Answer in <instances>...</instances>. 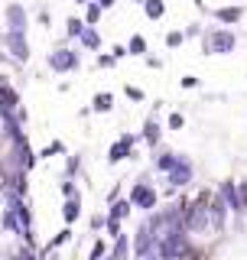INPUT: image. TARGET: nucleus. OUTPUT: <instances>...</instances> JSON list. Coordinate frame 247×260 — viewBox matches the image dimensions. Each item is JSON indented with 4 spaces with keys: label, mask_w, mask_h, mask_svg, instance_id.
I'll return each instance as SVG.
<instances>
[{
    "label": "nucleus",
    "mask_w": 247,
    "mask_h": 260,
    "mask_svg": "<svg viewBox=\"0 0 247 260\" xmlns=\"http://www.w3.org/2000/svg\"><path fill=\"white\" fill-rule=\"evenodd\" d=\"M130 205H134V208H143V211L156 208V192L150 189V182H146V179H140L134 189H130Z\"/></svg>",
    "instance_id": "2"
},
{
    "label": "nucleus",
    "mask_w": 247,
    "mask_h": 260,
    "mask_svg": "<svg viewBox=\"0 0 247 260\" xmlns=\"http://www.w3.org/2000/svg\"><path fill=\"white\" fill-rule=\"evenodd\" d=\"M95 4H98V7H101V10H111V7H114V4H117V0H95Z\"/></svg>",
    "instance_id": "34"
},
{
    "label": "nucleus",
    "mask_w": 247,
    "mask_h": 260,
    "mask_svg": "<svg viewBox=\"0 0 247 260\" xmlns=\"http://www.w3.org/2000/svg\"><path fill=\"white\" fill-rule=\"evenodd\" d=\"M98 65H101V69H111V65H114V55H98Z\"/></svg>",
    "instance_id": "32"
},
{
    "label": "nucleus",
    "mask_w": 247,
    "mask_h": 260,
    "mask_svg": "<svg viewBox=\"0 0 247 260\" xmlns=\"http://www.w3.org/2000/svg\"><path fill=\"white\" fill-rule=\"evenodd\" d=\"M0 43H4V46L13 52V59H16V62H26V59H29L26 32H4V36H0Z\"/></svg>",
    "instance_id": "3"
},
{
    "label": "nucleus",
    "mask_w": 247,
    "mask_h": 260,
    "mask_svg": "<svg viewBox=\"0 0 247 260\" xmlns=\"http://www.w3.org/2000/svg\"><path fill=\"white\" fill-rule=\"evenodd\" d=\"M130 4H137V0H130Z\"/></svg>",
    "instance_id": "36"
},
{
    "label": "nucleus",
    "mask_w": 247,
    "mask_h": 260,
    "mask_svg": "<svg viewBox=\"0 0 247 260\" xmlns=\"http://www.w3.org/2000/svg\"><path fill=\"white\" fill-rule=\"evenodd\" d=\"M7 23H10V32H26V13H23L20 4L7 7Z\"/></svg>",
    "instance_id": "8"
},
{
    "label": "nucleus",
    "mask_w": 247,
    "mask_h": 260,
    "mask_svg": "<svg viewBox=\"0 0 247 260\" xmlns=\"http://www.w3.org/2000/svg\"><path fill=\"white\" fill-rule=\"evenodd\" d=\"M16 104H20V94H16L7 81H0V114H10Z\"/></svg>",
    "instance_id": "9"
},
{
    "label": "nucleus",
    "mask_w": 247,
    "mask_h": 260,
    "mask_svg": "<svg viewBox=\"0 0 247 260\" xmlns=\"http://www.w3.org/2000/svg\"><path fill=\"white\" fill-rule=\"evenodd\" d=\"M237 199H241V208H247V182H237Z\"/></svg>",
    "instance_id": "28"
},
{
    "label": "nucleus",
    "mask_w": 247,
    "mask_h": 260,
    "mask_svg": "<svg viewBox=\"0 0 247 260\" xmlns=\"http://www.w3.org/2000/svg\"><path fill=\"white\" fill-rule=\"evenodd\" d=\"M241 7H218V10H215V20H221V23H237V20H241Z\"/></svg>",
    "instance_id": "11"
},
{
    "label": "nucleus",
    "mask_w": 247,
    "mask_h": 260,
    "mask_svg": "<svg viewBox=\"0 0 247 260\" xmlns=\"http://www.w3.org/2000/svg\"><path fill=\"white\" fill-rule=\"evenodd\" d=\"M49 69H52V72L78 69V52H75V49H55V52H49Z\"/></svg>",
    "instance_id": "4"
},
{
    "label": "nucleus",
    "mask_w": 247,
    "mask_h": 260,
    "mask_svg": "<svg viewBox=\"0 0 247 260\" xmlns=\"http://www.w3.org/2000/svg\"><path fill=\"white\" fill-rule=\"evenodd\" d=\"M182 39H186V36H182V29H172L169 36H166V46H169V49H176V46H182Z\"/></svg>",
    "instance_id": "23"
},
{
    "label": "nucleus",
    "mask_w": 247,
    "mask_h": 260,
    "mask_svg": "<svg viewBox=\"0 0 247 260\" xmlns=\"http://www.w3.org/2000/svg\"><path fill=\"white\" fill-rule=\"evenodd\" d=\"M78 39H81V46H85V49H98V43H101V39H98V32H95V29H88V26L81 29V36H78Z\"/></svg>",
    "instance_id": "18"
},
{
    "label": "nucleus",
    "mask_w": 247,
    "mask_h": 260,
    "mask_svg": "<svg viewBox=\"0 0 247 260\" xmlns=\"http://www.w3.org/2000/svg\"><path fill=\"white\" fill-rule=\"evenodd\" d=\"M143 137H146L150 143H156V140H160V124H156V120H146V127H143Z\"/></svg>",
    "instance_id": "21"
},
{
    "label": "nucleus",
    "mask_w": 247,
    "mask_h": 260,
    "mask_svg": "<svg viewBox=\"0 0 247 260\" xmlns=\"http://www.w3.org/2000/svg\"><path fill=\"white\" fill-rule=\"evenodd\" d=\"M143 10H146V16H150V20H160V16L166 13V4H163V0H146Z\"/></svg>",
    "instance_id": "14"
},
{
    "label": "nucleus",
    "mask_w": 247,
    "mask_h": 260,
    "mask_svg": "<svg viewBox=\"0 0 247 260\" xmlns=\"http://www.w3.org/2000/svg\"><path fill=\"white\" fill-rule=\"evenodd\" d=\"M192 176H195V166H192L186 156H179L176 166L169 169V185H172V189H182V185L192 182Z\"/></svg>",
    "instance_id": "5"
},
{
    "label": "nucleus",
    "mask_w": 247,
    "mask_h": 260,
    "mask_svg": "<svg viewBox=\"0 0 247 260\" xmlns=\"http://www.w3.org/2000/svg\"><path fill=\"white\" fill-rule=\"evenodd\" d=\"M85 20H88V23H98V20H101V7H98V4H88Z\"/></svg>",
    "instance_id": "24"
},
{
    "label": "nucleus",
    "mask_w": 247,
    "mask_h": 260,
    "mask_svg": "<svg viewBox=\"0 0 247 260\" xmlns=\"http://www.w3.org/2000/svg\"><path fill=\"white\" fill-rule=\"evenodd\" d=\"M69 238H72V231H69V228H65V231H59V234H55L52 241L46 244V250H43V254H52L55 247H62V244H69Z\"/></svg>",
    "instance_id": "16"
},
{
    "label": "nucleus",
    "mask_w": 247,
    "mask_h": 260,
    "mask_svg": "<svg viewBox=\"0 0 247 260\" xmlns=\"http://www.w3.org/2000/svg\"><path fill=\"white\" fill-rule=\"evenodd\" d=\"M134 143H137V137H130V134H123L117 143L111 146V153H108V162H120V159H127V156H134Z\"/></svg>",
    "instance_id": "6"
},
{
    "label": "nucleus",
    "mask_w": 247,
    "mask_h": 260,
    "mask_svg": "<svg viewBox=\"0 0 247 260\" xmlns=\"http://www.w3.org/2000/svg\"><path fill=\"white\" fill-rule=\"evenodd\" d=\"M104 254H108V247H104V241H95V247H91V260H101Z\"/></svg>",
    "instance_id": "26"
},
{
    "label": "nucleus",
    "mask_w": 247,
    "mask_h": 260,
    "mask_svg": "<svg viewBox=\"0 0 247 260\" xmlns=\"http://www.w3.org/2000/svg\"><path fill=\"white\" fill-rule=\"evenodd\" d=\"M65 26H69V29H65V32H69V36H81V29H85V23H81V20H75V16H72V20L65 23Z\"/></svg>",
    "instance_id": "22"
},
{
    "label": "nucleus",
    "mask_w": 247,
    "mask_h": 260,
    "mask_svg": "<svg viewBox=\"0 0 247 260\" xmlns=\"http://www.w3.org/2000/svg\"><path fill=\"white\" fill-rule=\"evenodd\" d=\"M127 52H130V55H143V52H146V39H143V36H130Z\"/></svg>",
    "instance_id": "19"
},
{
    "label": "nucleus",
    "mask_w": 247,
    "mask_h": 260,
    "mask_svg": "<svg viewBox=\"0 0 247 260\" xmlns=\"http://www.w3.org/2000/svg\"><path fill=\"white\" fill-rule=\"evenodd\" d=\"M91 108H95V111H111V108H114V98H111V94H95Z\"/></svg>",
    "instance_id": "20"
},
{
    "label": "nucleus",
    "mask_w": 247,
    "mask_h": 260,
    "mask_svg": "<svg viewBox=\"0 0 247 260\" xmlns=\"http://www.w3.org/2000/svg\"><path fill=\"white\" fill-rule=\"evenodd\" d=\"M62 195H65V199H78V189H75V182H62Z\"/></svg>",
    "instance_id": "27"
},
{
    "label": "nucleus",
    "mask_w": 247,
    "mask_h": 260,
    "mask_svg": "<svg viewBox=\"0 0 247 260\" xmlns=\"http://www.w3.org/2000/svg\"><path fill=\"white\" fill-rule=\"evenodd\" d=\"M130 215V202H114L111 205V215L108 218H114V221H120V218H127Z\"/></svg>",
    "instance_id": "17"
},
{
    "label": "nucleus",
    "mask_w": 247,
    "mask_h": 260,
    "mask_svg": "<svg viewBox=\"0 0 247 260\" xmlns=\"http://www.w3.org/2000/svg\"><path fill=\"white\" fill-rule=\"evenodd\" d=\"M55 153H62V143H49L46 150H43V156L49 159V156H55Z\"/></svg>",
    "instance_id": "30"
},
{
    "label": "nucleus",
    "mask_w": 247,
    "mask_h": 260,
    "mask_svg": "<svg viewBox=\"0 0 247 260\" xmlns=\"http://www.w3.org/2000/svg\"><path fill=\"white\" fill-rule=\"evenodd\" d=\"M91 228H95V231H101V228H104V215H95L91 218Z\"/></svg>",
    "instance_id": "33"
},
{
    "label": "nucleus",
    "mask_w": 247,
    "mask_h": 260,
    "mask_svg": "<svg viewBox=\"0 0 247 260\" xmlns=\"http://www.w3.org/2000/svg\"><path fill=\"white\" fill-rule=\"evenodd\" d=\"M234 46H237V36L228 32V29H208L202 36V49L208 55H225V52H231Z\"/></svg>",
    "instance_id": "1"
},
{
    "label": "nucleus",
    "mask_w": 247,
    "mask_h": 260,
    "mask_svg": "<svg viewBox=\"0 0 247 260\" xmlns=\"http://www.w3.org/2000/svg\"><path fill=\"white\" fill-rule=\"evenodd\" d=\"M104 228H108V238H120V221H114V218H104Z\"/></svg>",
    "instance_id": "25"
},
{
    "label": "nucleus",
    "mask_w": 247,
    "mask_h": 260,
    "mask_svg": "<svg viewBox=\"0 0 247 260\" xmlns=\"http://www.w3.org/2000/svg\"><path fill=\"white\" fill-rule=\"evenodd\" d=\"M182 124H186L182 114H169V127H172V130H182Z\"/></svg>",
    "instance_id": "29"
},
{
    "label": "nucleus",
    "mask_w": 247,
    "mask_h": 260,
    "mask_svg": "<svg viewBox=\"0 0 247 260\" xmlns=\"http://www.w3.org/2000/svg\"><path fill=\"white\" fill-rule=\"evenodd\" d=\"M127 98H130V101H143V91H140V88H130V85H127Z\"/></svg>",
    "instance_id": "31"
},
{
    "label": "nucleus",
    "mask_w": 247,
    "mask_h": 260,
    "mask_svg": "<svg viewBox=\"0 0 247 260\" xmlns=\"http://www.w3.org/2000/svg\"><path fill=\"white\" fill-rule=\"evenodd\" d=\"M221 195H225V202H228V208H234V211H241V199H237V189L231 182H225L221 185Z\"/></svg>",
    "instance_id": "12"
},
{
    "label": "nucleus",
    "mask_w": 247,
    "mask_h": 260,
    "mask_svg": "<svg viewBox=\"0 0 247 260\" xmlns=\"http://www.w3.org/2000/svg\"><path fill=\"white\" fill-rule=\"evenodd\" d=\"M104 260H130V241L123 238V234H120V238H114V250Z\"/></svg>",
    "instance_id": "10"
},
{
    "label": "nucleus",
    "mask_w": 247,
    "mask_h": 260,
    "mask_svg": "<svg viewBox=\"0 0 247 260\" xmlns=\"http://www.w3.org/2000/svg\"><path fill=\"white\" fill-rule=\"evenodd\" d=\"M78 211H81V199H69V202H65V208H62V218L72 224L78 218Z\"/></svg>",
    "instance_id": "13"
},
{
    "label": "nucleus",
    "mask_w": 247,
    "mask_h": 260,
    "mask_svg": "<svg viewBox=\"0 0 247 260\" xmlns=\"http://www.w3.org/2000/svg\"><path fill=\"white\" fill-rule=\"evenodd\" d=\"M176 159H179V153H160V156H156V169L169 173V169L176 166Z\"/></svg>",
    "instance_id": "15"
},
{
    "label": "nucleus",
    "mask_w": 247,
    "mask_h": 260,
    "mask_svg": "<svg viewBox=\"0 0 247 260\" xmlns=\"http://www.w3.org/2000/svg\"><path fill=\"white\" fill-rule=\"evenodd\" d=\"M134 254H137V257H150V254H153V234L146 231V224H140V231H137Z\"/></svg>",
    "instance_id": "7"
},
{
    "label": "nucleus",
    "mask_w": 247,
    "mask_h": 260,
    "mask_svg": "<svg viewBox=\"0 0 247 260\" xmlns=\"http://www.w3.org/2000/svg\"><path fill=\"white\" fill-rule=\"evenodd\" d=\"M75 4H88V0H75Z\"/></svg>",
    "instance_id": "35"
}]
</instances>
